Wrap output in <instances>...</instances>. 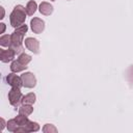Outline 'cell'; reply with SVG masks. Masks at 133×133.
Returning a JSON list of instances; mask_svg holds the SVG:
<instances>
[{"instance_id":"6da1fadb","label":"cell","mask_w":133,"mask_h":133,"mask_svg":"<svg viewBox=\"0 0 133 133\" xmlns=\"http://www.w3.org/2000/svg\"><path fill=\"white\" fill-rule=\"evenodd\" d=\"M23 78H24V80H25V83H24V84H25L26 86H28V87L34 86V84H35V79H34V77H33L32 74H30V73L24 74V75H23Z\"/></svg>"},{"instance_id":"7a4b0ae2","label":"cell","mask_w":133,"mask_h":133,"mask_svg":"<svg viewBox=\"0 0 133 133\" xmlns=\"http://www.w3.org/2000/svg\"><path fill=\"white\" fill-rule=\"evenodd\" d=\"M39 10H41V12H44V14L48 15V14H50L52 11V6L51 5H48L47 3H43V4H41Z\"/></svg>"},{"instance_id":"3957f363","label":"cell","mask_w":133,"mask_h":133,"mask_svg":"<svg viewBox=\"0 0 133 133\" xmlns=\"http://www.w3.org/2000/svg\"><path fill=\"white\" fill-rule=\"evenodd\" d=\"M35 8H36L35 2H29V3H28V6H27V12H28L29 15H32V14L35 11Z\"/></svg>"},{"instance_id":"277c9868","label":"cell","mask_w":133,"mask_h":133,"mask_svg":"<svg viewBox=\"0 0 133 133\" xmlns=\"http://www.w3.org/2000/svg\"><path fill=\"white\" fill-rule=\"evenodd\" d=\"M20 60H21V61L28 62V61L30 60V56H28V55H26V54H23V55L20 56Z\"/></svg>"}]
</instances>
